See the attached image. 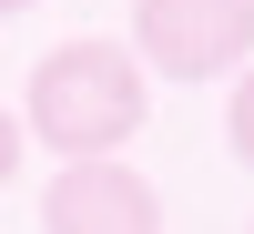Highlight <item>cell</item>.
Listing matches in <instances>:
<instances>
[{"instance_id":"cell-1","label":"cell","mask_w":254,"mask_h":234,"mask_svg":"<svg viewBox=\"0 0 254 234\" xmlns=\"http://www.w3.org/2000/svg\"><path fill=\"white\" fill-rule=\"evenodd\" d=\"M142 112H153V72H142L122 41H102V31L51 41V51L31 61V92H20V133H31L41 153H61V163L122 153V143L142 133Z\"/></svg>"},{"instance_id":"cell-2","label":"cell","mask_w":254,"mask_h":234,"mask_svg":"<svg viewBox=\"0 0 254 234\" xmlns=\"http://www.w3.org/2000/svg\"><path fill=\"white\" fill-rule=\"evenodd\" d=\"M122 51L163 81H224L254 61V0H132Z\"/></svg>"},{"instance_id":"cell-3","label":"cell","mask_w":254,"mask_h":234,"mask_svg":"<svg viewBox=\"0 0 254 234\" xmlns=\"http://www.w3.org/2000/svg\"><path fill=\"white\" fill-rule=\"evenodd\" d=\"M41 234H163V194H153L122 153L61 163L51 194H41Z\"/></svg>"},{"instance_id":"cell-4","label":"cell","mask_w":254,"mask_h":234,"mask_svg":"<svg viewBox=\"0 0 254 234\" xmlns=\"http://www.w3.org/2000/svg\"><path fill=\"white\" fill-rule=\"evenodd\" d=\"M224 143H234V163H254V61L234 72V102H224Z\"/></svg>"},{"instance_id":"cell-5","label":"cell","mask_w":254,"mask_h":234,"mask_svg":"<svg viewBox=\"0 0 254 234\" xmlns=\"http://www.w3.org/2000/svg\"><path fill=\"white\" fill-rule=\"evenodd\" d=\"M20 153H31V133H20V112H0V194L20 183Z\"/></svg>"},{"instance_id":"cell-6","label":"cell","mask_w":254,"mask_h":234,"mask_svg":"<svg viewBox=\"0 0 254 234\" xmlns=\"http://www.w3.org/2000/svg\"><path fill=\"white\" fill-rule=\"evenodd\" d=\"M20 10H41V0H0V20H20Z\"/></svg>"}]
</instances>
